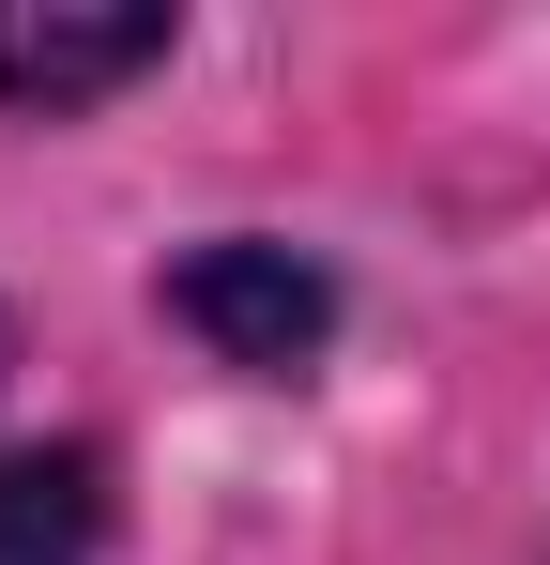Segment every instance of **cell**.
Returning <instances> with one entry per match:
<instances>
[{
    "mask_svg": "<svg viewBox=\"0 0 550 565\" xmlns=\"http://www.w3.org/2000/svg\"><path fill=\"white\" fill-rule=\"evenodd\" d=\"M169 306L230 352V367H306V352H321V321H337V290L306 276L290 245H199V260L169 276Z\"/></svg>",
    "mask_w": 550,
    "mask_h": 565,
    "instance_id": "6da1fadb",
    "label": "cell"
},
{
    "mask_svg": "<svg viewBox=\"0 0 550 565\" xmlns=\"http://www.w3.org/2000/svg\"><path fill=\"white\" fill-rule=\"evenodd\" d=\"M138 62H169V15H77V0H0V93L15 107H92V93H123Z\"/></svg>",
    "mask_w": 550,
    "mask_h": 565,
    "instance_id": "7a4b0ae2",
    "label": "cell"
},
{
    "mask_svg": "<svg viewBox=\"0 0 550 565\" xmlns=\"http://www.w3.org/2000/svg\"><path fill=\"white\" fill-rule=\"evenodd\" d=\"M92 535H107V459L92 444L0 459V565H92Z\"/></svg>",
    "mask_w": 550,
    "mask_h": 565,
    "instance_id": "3957f363",
    "label": "cell"
}]
</instances>
